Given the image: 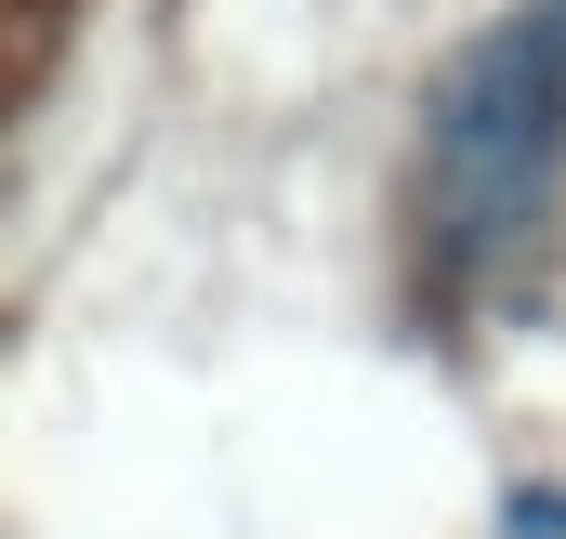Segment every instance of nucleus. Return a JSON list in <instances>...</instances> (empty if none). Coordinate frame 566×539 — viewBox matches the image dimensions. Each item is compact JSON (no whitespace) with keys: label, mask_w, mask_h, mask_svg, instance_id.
<instances>
[{"label":"nucleus","mask_w":566,"mask_h":539,"mask_svg":"<svg viewBox=\"0 0 566 539\" xmlns=\"http://www.w3.org/2000/svg\"><path fill=\"white\" fill-rule=\"evenodd\" d=\"M554 171H566V13L527 0L514 27H488V40L448 66V93H434V119H422L434 237H448L461 264L514 251V237L541 224Z\"/></svg>","instance_id":"f257e3e1"},{"label":"nucleus","mask_w":566,"mask_h":539,"mask_svg":"<svg viewBox=\"0 0 566 539\" xmlns=\"http://www.w3.org/2000/svg\"><path fill=\"white\" fill-rule=\"evenodd\" d=\"M514 539H566V487H514Z\"/></svg>","instance_id":"f03ea898"}]
</instances>
